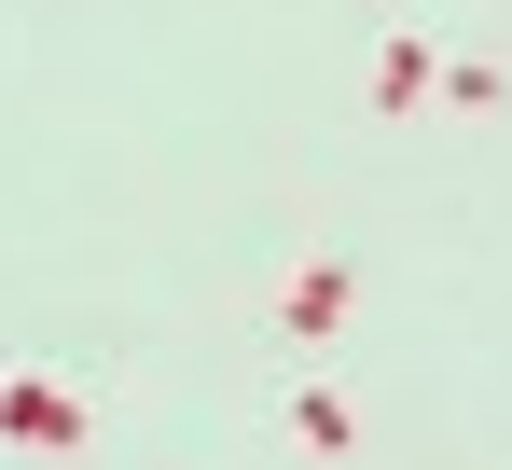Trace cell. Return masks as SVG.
Instances as JSON below:
<instances>
[{
    "label": "cell",
    "instance_id": "cell-1",
    "mask_svg": "<svg viewBox=\"0 0 512 470\" xmlns=\"http://www.w3.org/2000/svg\"><path fill=\"white\" fill-rule=\"evenodd\" d=\"M0 443H28V457H70V443H84V401L56 388V374H0Z\"/></svg>",
    "mask_w": 512,
    "mask_h": 470
},
{
    "label": "cell",
    "instance_id": "cell-2",
    "mask_svg": "<svg viewBox=\"0 0 512 470\" xmlns=\"http://www.w3.org/2000/svg\"><path fill=\"white\" fill-rule=\"evenodd\" d=\"M277 318H291V332H346V263H291Z\"/></svg>",
    "mask_w": 512,
    "mask_h": 470
},
{
    "label": "cell",
    "instance_id": "cell-3",
    "mask_svg": "<svg viewBox=\"0 0 512 470\" xmlns=\"http://www.w3.org/2000/svg\"><path fill=\"white\" fill-rule=\"evenodd\" d=\"M374 111H429V42H374Z\"/></svg>",
    "mask_w": 512,
    "mask_h": 470
},
{
    "label": "cell",
    "instance_id": "cell-4",
    "mask_svg": "<svg viewBox=\"0 0 512 470\" xmlns=\"http://www.w3.org/2000/svg\"><path fill=\"white\" fill-rule=\"evenodd\" d=\"M291 443H319V457H346V443H360V415H346L333 388H305V401H291Z\"/></svg>",
    "mask_w": 512,
    "mask_h": 470
}]
</instances>
